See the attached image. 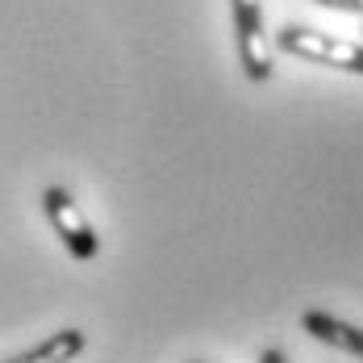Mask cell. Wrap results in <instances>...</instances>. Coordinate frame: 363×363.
<instances>
[{"label":"cell","mask_w":363,"mask_h":363,"mask_svg":"<svg viewBox=\"0 0 363 363\" xmlns=\"http://www.w3.org/2000/svg\"><path fill=\"white\" fill-rule=\"evenodd\" d=\"M259 363H289V355H284L280 347H267V351L259 355Z\"/></svg>","instance_id":"cell-7"},{"label":"cell","mask_w":363,"mask_h":363,"mask_svg":"<svg viewBox=\"0 0 363 363\" xmlns=\"http://www.w3.org/2000/svg\"><path fill=\"white\" fill-rule=\"evenodd\" d=\"M301 322H305V330H309L318 342L338 347V351L363 359V330L359 326H351V322H342V318H334V313H322V309H305Z\"/></svg>","instance_id":"cell-4"},{"label":"cell","mask_w":363,"mask_h":363,"mask_svg":"<svg viewBox=\"0 0 363 363\" xmlns=\"http://www.w3.org/2000/svg\"><path fill=\"white\" fill-rule=\"evenodd\" d=\"M84 330H59V334H50V338H42L38 347H30V351H21V355H13V359L4 363H72L79 351H84Z\"/></svg>","instance_id":"cell-5"},{"label":"cell","mask_w":363,"mask_h":363,"mask_svg":"<svg viewBox=\"0 0 363 363\" xmlns=\"http://www.w3.org/2000/svg\"><path fill=\"white\" fill-rule=\"evenodd\" d=\"M234 13V38H238V59H242V75L251 84H267L276 63H272V42L263 30V4L259 0H230Z\"/></svg>","instance_id":"cell-2"},{"label":"cell","mask_w":363,"mask_h":363,"mask_svg":"<svg viewBox=\"0 0 363 363\" xmlns=\"http://www.w3.org/2000/svg\"><path fill=\"white\" fill-rule=\"evenodd\" d=\"M276 46L284 55H292V59L322 63V67H334V72H347V75H363V42L318 34L309 26H284L276 34Z\"/></svg>","instance_id":"cell-1"},{"label":"cell","mask_w":363,"mask_h":363,"mask_svg":"<svg viewBox=\"0 0 363 363\" xmlns=\"http://www.w3.org/2000/svg\"><path fill=\"white\" fill-rule=\"evenodd\" d=\"M326 9H338V13H351V17H363V0H318Z\"/></svg>","instance_id":"cell-6"},{"label":"cell","mask_w":363,"mask_h":363,"mask_svg":"<svg viewBox=\"0 0 363 363\" xmlns=\"http://www.w3.org/2000/svg\"><path fill=\"white\" fill-rule=\"evenodd\" d=\"M42 209H46V218L55 225V234L63 238V247L75 255V259H96L101 251V238H96V230H92V221L84 218V209L75 205V196L67 188H46L42 192Z\"/></svg>","instance_id":"cell-3"}]
</instances>
